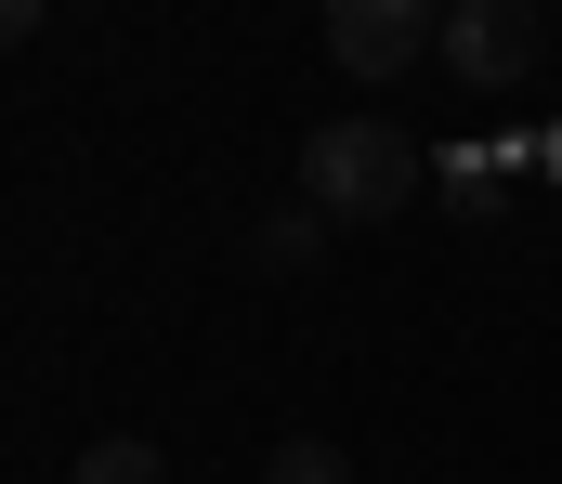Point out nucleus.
Instances as JSON below:
<instances>
[{
    "mask_svg": "<svg viewBox=\"0 0 562 484\" xmlns=\"http://www.w3.org/2000/svg\"><path fill=\"white\" fill-rule=\"evenodd\" d=\"M419 145L393 132V119H327V132H301V210H327V223H393L406 196H419Z\"/></svg>",
    "mask_w": 562,
    "mask_h": 484,
    "instance_id": "f257e3e1",
    "label": "nucleus"
},
{
    "mask_svg": "<svg viewBox=\"0 0 562 484\" xmlns=\"http://www.w3.org/2000/svg\"><path fill=\"white\" fill-rule=\"evenodd\" d=\"M537 53H550L537 0H458V13H445V40H431V66H445L458 92H524V79H537Z\"/></svg>",
    "mask_w": 562,
    "mask_h": 484,
    "instance_id": "f03ea898",
    "label": "nucleus"
},
{
    "mask_svg": "<svg viewBox=\"0 0 562 484\" xmlns=\"http://www.w3.org/2000/svg\"><path fill=\"white\" fill-rule=\"evenodd\" d=\"M431 40H445L431 0H327V53L353 79H406V66H431Z\"/></svg>",
    "mask_w": 562,
    "mask_h": 484,
    "instance_id": "7ed1b4c3",
    "label": "nucleus"
},
{
    "mask_svg": "<svg viewBox=\"0 0 562 484\" xmlns=\"http://www.w3.org/2000/svg\"><path fill=\"white\" fill-rule=\"evenodd\" d=\"M66 484H170V459L144 446V432H105V446H79V472Z\"/></svg>",
    "mask_w": 562,
    "mask_h": 484,
    "instance_id": "20e7f679",
    "label": "nucleus"
},
{
    "mask_svg": "<svg viewBox=\"0 0 562 484\" xmlns=\"http://www.w3.org/2000/svg\"><path fill=\"white\" fill-rule=\"evenodd\" d=\"M262 484H353V459H340L327 432H288L276 459H262Z\"/></svg>",
    "mask_w": 562,
    "mask_h": 484,
    "instance_id": "39448f33",
    "label": "nucleus"
},
{
    "mask_svg": "<svg viewBox=\"0 0 562 484\" xmlns=\"http://www.w3.org/2000/svg\"><path fill=\"white\" fill-rule=\"evenodd\" d=\"M314 249H327V210H288V223H262V262H276V275H301Z\"/></svg>",
    "mask_w": 562,
    "mask_h": 484,
    "instance_id": "423d86ee",
    "label": "nucleus"
},
{
    "mask_svg": "<svg viewBox=\"0 0 562 484\" xmlns=\"http://www.w3.org/2000/svg\"><path fill=\"white\" fill-rule=\"evenodd\" d=\"M0 40H40V0H0Z\"/></svg>",
    "mask_w": 562,
    "mask_h": 484,
    "instance_id": "0eeeda50",
    "label": "nucleus"
}]
</instances>
